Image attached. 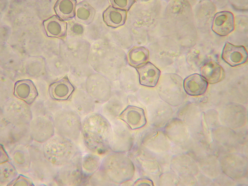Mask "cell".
<instances>
[{
  "label": "cell",
  "mask_w": 248,
  "mask_h": 186,
  "mask_svg": "<svg viewBox=\"0 0 248 186\" xmlns=\"http://www.w3.org/2000/svg\"><path fill=\"white\" fill-rule=\"evenodd\" d=\"M81 132L85 144L91 150L100 153L111 148L112 128L101 115L94 113L87 116L82 124Z\"/></svg>",
  "instance_id": "1"
},
{
  "label": "cell",
  "mask_w": 248,
  "mask_h": 186,
  "mask_svg": "<svg viewBox=\"0 0 248 186\" xmlns=\"http://www.w3.org/2000/svg\"><path fill=\"white\" fill-rule=\"evenodd\" d=\"M43 149L47 160L59 166L69 164L80 153L71 140L60 135L46 141Z\"/></svg>",
  "instance_id": "2"
},
{
  "label": "cell",
  "mask_w": 248,
  "mask_h": 186,
  "mask_svg": "<svg viewBox=\"0 0 248 186\" xmlns=\"http://www.w3.org/2000/svg\"><path fill=\"white\" fill-rule=\"evenodd\" d=\"M82 162L80 153L59 172L57 177L59 183L64 185L78 184L82 179Z\"/></svg>",
  "instance_id": "3"
},
{
  "label": "cell",
  "mask_w": 248,
  "mask_h": 186,
  "mask_svg": "<svg viewBox=\"0 0 248 186\" xmlns=\"http://www.w3.org/2000/svg\"><path fill=\"white\" fill-rule=\"evenodd\" d=\"M221 56L223 60L229 65L235 67L246 62L248 53L243 46L235 45L226 42L223 48Z\"/></svg>",
  "instance_id": "4"
},
{
  "label": "cell",
  "mask_w": 248,
  "mask_h": 186,
  "mask_svg": "<svg viewBox=\"0 0 248 186\" xmlns=\"http://www.w3.org/2000/svg\"><path fill=\"white\" fill-rule=\"evenodd\" d=\"M235 29V20L233 13L224 11H219L215 15L211 29L216 34L221 36H227Z\"/></svg>",
  "instance_id": "5"
},
{
  "label": "cell",
  "mask_w": 248,
  "mask_h": 186,
  "mask_svg": "<svg viewBox=\"0 0 248 186\" xmlns=\"http://www.w3.org/2000/svg\"><path fill=\"white\" fill-rule=\"evenodd\" d=\"M14 94L17 98L30 104L37 97L38 92L32 81L24 79L16 82L14 87Z\"/></svg>",
  "instance_id": "6"
},
{
  "label": "cell",
  "mask_w": 248,
  "mask_h": 186,
  "mask_svg": "<svg viewBox=\"0 0 248 186\" xmlns=\"http://www.w3.org/2000/svg\"><path fill=\"white\" fill-rule=\"evenodd\" d=\"M139 81L142 86L154 87L157 84L161 75L160 70L150 62L136 67Z\"/></svg>",
  "instance_id": "7"
},
{
  "label": "cell",
  "mask_w": 248,
  "mask_h": 186,
  "mask_svg": "<svg viewBox=\"0 0 248 186\" xmlns=\"http://www.w3.org/2000/svg\"><path fill=\"white\" fill-rule=\"evenodd\" d=\"M74 87L67 77L51 84L49 86L50 96L56 100H67L72 93Z\"/></svg>",
  "instance_id": "8"
},
{
  "label": "cell",
  "mask_w": 248,
  "mask_h": 186,
  "mask_svg": "<svg viewBox=\"0 0 248 186\" xmlns=\"http://www.w3.org/2000/svg\"><path fill=\"white\" fill-rule=\"evenodd\" d=\"M208 86L206 81L201 75L194 73L185 78L183 83L184 89L188 95L197 96L203 94Z\"/></svg>",
  "instance_id": "9"
},
{
  "label": "cell",
  "mask_w": 248,
  "mask_h": 186,
  "mask_svg": "<svg viewBox=\"0 0 248 186\" xmlns=\"http://www.w3.org/2000/svg\"><path fill=\"white\" fill-rule=\"evenodd\" d=\"M119 117L120 119L133 127L141 126L146 122L144 110L136 106H127Z\"/></svg>",
  "instance_id": "10"
},
{
  "label": "cell",
  "mask_w": 248,
  "mask_h": 186,
  "mask_svg": "<svg viewBox=\"0 0 248 186\" xmlns=\"http://www.w3.org/2000/svg\"><path fill=\"white\" fill-rule=\"evenodd\" d=\"M202 76L207 82L214 84L221 81L224 76L223 68L214 61H209L205 63L201 67Z\"/></svg>",
  "instance_id": "11"
},
{
  "label": "cell",
  "mask_w": 248,
  "mask_h": 186,
  "mask_svg": "<svg viewBox=\"0 0 248 186\" xmlns=\"http://www.w3.org/2000/svg\"><path fill=\"white\" fill-rule=\"evenodd\" d=\"M126 11L109 6L104 12L103 18L105 23L108 26L117 28L123 25L126 18Z\"/></svg>",
  "instance_id": "12"
},
{
  "label": "cell",
  "mask_w": 248,
  "mask_h": 186,
  "mask_svg": "<svg viewBox=\"0 0 248 186\" xmlns=\"http://www.w3.org/2000/svg\"><path fill=\"white\" fill-rule=\"evenodd\" d=\"M95 13V9L88 3L84 1L76 5L75 19L82 23L87 24L93 20Z\"/></svg>",
  "instance_id": "13"
},
{
  "label": "cell",
  "mask_w": 248,
  "mask_h": 186,
  "mask_svg": "<svg viewBox=\"0 0 248 186\" xmlns=\"http://www.w3.org/2000/svg\"><path fill=\"white\" fill-rule=\"evenodd\" d=\"M148 58V51L143 47H134L129 51L128 55L129 64L136 67L146 63Z\"/></svg>",
  "instance_id": "14"
},
{
  "label": "cell",
  "mask_w": 248,
  "mask_h": 186,
  "mask_svg": "<svg viewBox=\"0 0 248 186\" xmlns=\"http://www.w3.org/2000/svg\"><path fill=\"white\" fill-rule=\"evenodd\" d=\"M76 0H62L58 6L59 16L63 19L67 20L75 16Z\"/></svg>",
  "instance_id": "15"
},
{
  "label": "cell",
  "mask_w": 248,
  "mask_h": 186,
  "mask_svg": "<svg viewBox=\"0 0 248 186\" xmlns=\"http://www.w3.org/2000/svg\"><path fill=\"white\" fill-rule=\"evenodd\" d=\"M16 175L13 166L9 163H4L0 166V182L3 184L9 183Z\"/></svg>",
  "instance_id": "16"
},
{
  "label": "cell",
  "mask_w": 248,
  "mask_h": 186,
  "mask_svg": "<svg viewBox=\"0 0 248 186\" xmlns=\"http://www.w3.org/2000/svg\"><path fill=\"white\" fill-rule=\"evenodd\" d=\"M100 163L99 157L92 154H88L85 156L82 159V167L85 170L89 173H92L96 170Z\"/></svg>",
  "instance_id": "17"
},
{
  "label": "cell",
  "mask_w": 248,
  "mask_h": 186,
  "mask_svg": "<svg viewBox=\"0 0 248 186\" xmlns=\"http://www.w3.org/2000/svg\"><path fill=\"white\" fill-rule=\"evenodd\" d=\"M112 6L114 8L122 10H128L133 4V0H110Z\"/></svg>",
  "instance_id": "18"
},
{
  "label": "cell",
  "mask_w": 248,
  "mask_h": 186,
  "mask_svg": "<svg viewBox=\"0 0 248 186\" xmlns=\"http://www.w3.org/2000/svg\"><path fill=\"white\" fill-rule=\"evenodd\" d=\"M24 153L21 151L17 150L15 153V152L13 155V158L15 162H16L17 166H20V167L21 166L22 167L24 165L23 164L26 163L25 162L26 155Z\"/></svg>",
  "instance_id": "19"
}]
</instances>
